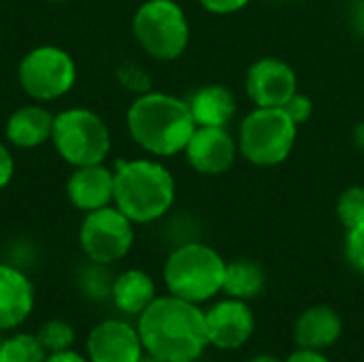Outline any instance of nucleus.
<instances>
[{
	"instance_id": "1",
	"label": "nucleus",
	"mask_w": 364,
	"mask_h": 362,
	"mask_svg": "<svg viewBox=\"0 0 364 362\" xmlns=\"http://www.w3.org/2000/svg\"><path fill=\"white\" fill-rule=\"evenodd\" d=\"M145 354L160 362H196L209 348L200 305L173 294L156 297L136 318Z\"/></svg>"
},
{
	"instance_id": "2",
	"label": "nucleus",
	"mask_w": 364,
	"mask_h": 362,
	"mask_svg": "<svg viewBox=\"0 0 364 362\" xmlns=\"http://www.w3.org/2000/svg\"><path fill=\"white\" fill-rule=\"evenodd\" d=\"M130 139L149 156L173 158L183 154L196 130L188 100L166 92H143L126 111Z\"/></svg>"
},
{
	"instance_id": "3",
	"label": "nucleus",
	"mask_w": 364,
	"mask_h": 362,
	"mask_svg": "<svg viewBox=\"0 0 364 362\" xmlns=\"http://www.w3.org/2000/svg\"><path fill=\"white\" fill-rule=\"evenodd\" d=\"M113 177V205L134 224L158 222L175 205V177L160 160H122L117 162Z\"/></svg>"
},
{
	"instance_id": "4",
	"label": "nucleus",
	"mask_w": 364,
	"mask_h": 362,
	"mask_svg": "<svg viewBox=\"0 0 364 362\" xmlns=\"http://www.w3.org/2000/svg\"><path fill=\"white\" fill-rule=\"evenodd\" d=\"M226 260L218 250L203 241L175 245L162 267V282L168 294L203 305L215 299L224 288Z\"/></svg>"
},
{
	"instance_id": "5",
	"label": "nucleus",
	"mask_w": 364,
	"mask_h": 362,
	"mask_svg": "<svg viewBox=\"0 0 364 362\" xmlns=\"http://www.w3.org/2000/svg\"><path fill=\"white\" fill-rule=\"evenodd\" d=\"M299 137V126L284 107H254L241 122L237 145L239 154L254 166L271 169L284 164Z\"/></svg>"
},
{
	"instance_id": "6",
	"label": "nucleus",
	"mask_w": 364,
	"mask_h": 362,
	"mask_svg": "<svg viewBox=\"0 0 364 362\" xmlns=\"http://www.w3.org/2000/svg\"><path fill=\"white\" fill-rule=\"evenodd\" d=\"M132 34L149 58L173 62L190 45V21L177 0H145L132 15Z\"/></svg>"
},
{
	"instance_id": "7",
	"label": "nucleus",
	"mask_w": 364,
	"mask_h": 362,
	"mask_svg": "<svg viewBox=\"0 0 364 362\" xmlns=\"http://www.w3.org/2000/svg\"><path fill=\"white\" fill-rule=\"evenodd\" d=\"M51 143L58 156L73 169L100 164L111 151V130L96 111L70 107L55 113Z\"/></svg>"
},
{
	"instance_id": "8",
	"label": "nucleus",
	"mask_w": 364,
	"mask_h": 362,
	"mask_svg": "<svg viewBox=\"0 0 364 362\" xmlns=\"http://www.w3.org/2000/svg\"><path fill=\"white\" fill-rule=\"evenodd\" d=\"M17 81L23 94L34 102H51L75 87L77 64L66 49L58 45H38L21 58Z\"/></svg>"
},
{
	"instance_id": "9",
	"label": "nucleus",
	"mask_w": 364,
	"mask_h": 362,
	"mask_svg": "<svg viewBox=\"0 0 364 362\" xmlns=\"http://www.w3.org/2000/svg\"><path fill=\"white\" fill-rule=\"evenodd\" d=\"M134 245V222L115 205L90 211L79 226V247L90 262L115 265L124 260Z\"/></svg>"
},
{
	"instance_id": "10",
	"label": "nucleus",
	"mask_w": 364,
	"mask_h": 362,
	"mask_svg": "<svg viewBox=\"0 0 364 362\" xmlns=\"http://www.w3.org/2000/svg\"><path fill=\"white\" fill-rule=\"evenodd\" d=\"M245 92L254 107H284L299 92L296 70L279 58H260L245 73Z\"/></svg>"
},
{
	"instance_id": "11",
	"label": "nucleus",
	"mask_w": 364,
	"mask_h": 362,
	"mask_svg": "<svg viewBox=\"0 0 364 362\" xmlns=\"http://www.w3.org/2000/svg\"><path fill=\"white\" fill-rule=\"evenodd\" d=\"M183 154L188 164L198 175L218 177L235 166L239 156V145L237 139L228 132V128L196 126Z\"/></svg>"
},
{
	"instance_id": "12",
	"label": "nucleus",
	"mask_w": 364,
	"mask_h": 362,
	"mask_svg": "<svg viewBox=\"0 0 364 362\" xmlns=\"http://www.w3.org/2000/svg\"><path fill=\"white\" fill-rule=\"evenodd\" d=\"M205 322L209 346L226 352L243 348L256 331V318L250 303L230 297L215 301L205 312Z\"/></svg>"
},
{
	"instance_id": "13",
	"label": "nucleus",
	"mask_w": 364,
	"mask_h": 362,
	"mask_svg": "<svg viewBox=\"0 0 364 362\" xmlns=\"http://www.w3.org/2000/svg\"><path fill=\"white\" fill-rule=\"evenodd\" d=\"M143 354L139 329L122 318L98 322L85 339L90 362H139Z\"/></svg>"
},
{
	"instance_id": "14",
	"label": "nucleus",
	"mask_w": 364,
	"mask_h": 362,
	"mask_svg": "<svg viewBox=\"0 0 364 362\" xmlns=\"http://www.w3.org/2000/svg\"><path fill=\"white\" fill-rule=\"evenodd\" d=\"M36 292L23 269L0 262V335L17 331L34 312Z\"/></svg>"
},
{
	"instance_id": "15",
	"label": "nucleus",
	"mask_w": 364,
	"mask_h": 362,
	"mask_svg": "<svg viewBox=\"0 0 364 362\" xmlns=\"http://www.w3.org/2000/svg\"><path fill=\"white\" fill-rule=\"evenodd\" d=\"M113 171L105 166V162L75 166L66 179V196L77 211L90 213L113 205Z\"/></svg>"
},
{
	"instance_id": "16",
	"label": "nucleus",
	"mask_w": 364,
	"mask_h": 362,
	"mask_svg": "<svg viewBox=\"0 0 364 362\" xmlns=\"http://www.w3.org/2000/svg\"><path fill=\"white\" fill-rule=\"evenodd\" d=\"M343 335V320L337 309L328 305H314L305 309L294 322V344L307 350H328Z\"/></svg>"
},
{
	"instance_id": "17",
	"label": "nucleus",
	"mask_w": 364,
	"mask_h": 362,
	"mask_svg": "<svg viewBox=\"0 0 364 362\" xmlns=\"http://www.w3.org/2000/svg\"><path fill=\"white\" fill-rule=\"evenodd\" d=\"M53 117L55 113H51L41 102L23 105L9 115L4 126V137L9 145L17 149H36L47 141H51Z\"/></svg>"
},
{
	"instance_id": "18",
	"label": "nucleus",
	"mask_w": 364,
	"mask_h": 362,
	"mask_svg": "<svg viewBox=\"0 0 364 362\" xmlns=\"http://www.w3.org/2000/svg\"><path fill=\"white\" fill-rule=\"evenodd\" d=\"M158 297L156 282L143 269H126L113 277L111 286V303L124 316L139 318Z\"/></svg>"
},
{
	"instance_id": "19",
	"label": "nucleus",
	"mask_w": 364,
	"mask_h": 362,
	"mask_svg": "<svg viewBox=\"0 0 364 362\" xmlns=\"http://www.w3.org/2000/svg\"><path fill=\"white\" fill-rule=\"evenodd\" d=\"M188 105L196 126L228 128L230 119L237 113V98L222 83H209L198 87L188 100Z\"/></svg>"
},
{
	"instance_id": "20",
	"label": "nucleus",
	"mask_w": 364,
	"mask_h": 362,
	"mask_svg": "<svg viewBox=\"0 0 364 362\" xmlns=\"http://www.w3.org/2000/svg\"><path fill=\"white\" fill-rule=\"evenodd\" d=\"M267 288V273L260 262L250 258H237L226 262L224 288L222 292L230 299L239 301H254Z\"/></svg>"
},
{
	"instance_id": "21",
	"label": "nucleus",
	"mask_w": 364,
	"mask_h": 362,
	"mask_svg": "<svg viewBox=\"0 0 364 362\" xmlns=\"http://www.w3.org/2000/svg\"><path fill=\"white\" fill-rule=\"evenodd\" d=\"M47 350L38 341L36 333H17L0 341V362H45Z\"/></svg>"
},
{
	"instance_id": "22",
	"label": "nucleus",
	"mask_w": 364,
	"mask_h": 362,
	"mask_svg": "<svg viewBox=\"0 0 364 362\" xmlns=\"http://www.w3.org/2000/svg\"><path fill=\"white\" fill-rule=\"evenodd\" d=\"M77 286L79 292L92 301V303H102L111 299V286H113V275L109 273L107 265H96L90 262L79 271L77 275Z\"/></svg>"
},
{
	"instance_id": "23",
	"label": "nucleus",
	"mask_w": 364,
	"mask_h": 362,
	"mask_svg": "<svg viewBox=\"0 0 364 362\" xmlns=\"http://www.w3.org/2000/svg\"><path fill=\"white\" fill-rule=\"evenodd\" d=\"M36 337L43 344V348L47 350V354L70 350L77 339L75 329L66 320H58V318L43 322L36 331Z\"/></svg>"
},
{
	"instance_id": "24",
	"label": "nucleus",
	"mask_w": 364,
	"mask_h": 362,
	"mask_svg": "<svg viewBox=\"0 0 364 362\" xmlns=\"http://www.w3.org/2000/svg\"><path fill=\"white\" fill-rule=\"evenodd\" d=\"M337 220L346 230L364 224V186H350L337 198Z\"/></svg>"
},
{
	"instance_id": "25",
	"label": "nucleus",
	"mask_w": 364,
	"mask_h": 362,
	"mask_svg": "<svg viewBox=\"0 0 364 362\" xmlns=\"http://www.w3.org/2000/svg\"><path fill=\"white\" fill-rule=\"evenodd\" d=\"M117 81H119L126 90L136 92V94H143V92H149V90H151V79H149V75H147L143 68L134 66V64H122V66L117 68Z\"/></svg>"
},
{
	"instance_id": "26",
	"label": "nucleus",
	"mask_w": 364,
	"mask_h": 362,
	"mask_svg": "<svg viewBox=\"0 0 364 362\" xmlns=\"http://www.w3.org/2000/svg\"><path fill=\"white\" fill-rule=\"evenodd\" d=\"M346 258L356 273L364 275V224L346 230Z\"/></svg>"
},
{
	"instance_id": "27",
	"label": "nucleus",
	"mask_w": 364,
	"mask_h": 362,
	"mask_svg": "<svg viewBox=\"0 0 364 362\" xmlns=\"http://www.w3.org/2000/svg\"><path fill=\"white\" fill-rule=\"evenodd\" d=\"M284 111L290 115V119H292L296 126H303V124L309 122L311 115H314V100H311L307 94L296 92V94L284 105Z\"/></svg>"
},
{
	"instance_id": "28",
	"label": "nucleus",
	"mask_w": 364,
	"mask_h": 362,
	"mask_svg": "<svg viewBox=\"0 0 364 362\" xmlns=\"http://www.w3.org/2000/svg\"><path fill=\"white\" fill-rule=\"evenodd\" d=\"M207 13L213 15H232L245 9L252 0H196Z\"/></svg>"
},
{
	"instance_id": "29",
	"label": "nucleus",
	"mask_w": 364,
	"mask_h": 362,
	"mask_svg": "<svg viewBox=\"0 0 364 362\" xmlns=\"http://www.w3.org/2000/svg\"><path fill=\"white\" fill-rule=\"evenodd\" d=\"M15 177V158L11 149L0 141V190H4Z\"/></svg>"
},
{
	"instance_id": "30",
	"label": "nucleus",
	"mask_w": 364,
	"mask_h": 362,
	"mask_svg": "<svg viewBox=\"0 0 364 362\" xmlns=\"http://www.w3.org/2000/svg\"><path fill=\"white\" fill-rule=\"evenodd\" d=\"M284 362H333L324 352L320 350H307V348H296Z\"/></svg>"
},
{
	"instance_id": "31",
	"label": "nucleus",
	"mask_w": 364,
	"mask_h": 362,
	"mask_svg": "<svg viewBox=\"0 0 364 362\" xmlns=\"http://www.w3.org/2000/svg\"><path fill=\"white\" fill-rule=\"evenodd\" d=\"M45 362H90V361H87V356H83L81 352H75V350L70 348V350H64V352L47 354Z\"/></svg>"
},
{
	"instance_id": "32",
	"label": "nucleus",
	"mask_w": 364,
	"mask_h": 362,
	"mask_svg": "<svg viewBox=\"0 0 364 362\" xmlns=\"http://www.w3.org/2000/svg\"><path fill=\"white\" fill-rule=\"evenodd\" d=\"M352 23L356 28V32L364 36V0H358V4L352 11Z\"/></svg>"
},
{
	"instance_id": "33",
	"label": "nucleus",
	"mask_w": 364,
	"mask_h": 362,
	"mask_svg": "<svg viewBox=\"0 0 364 362\" xmlns=\"http://www.w3.org/2000/svg\"><path fill=\"white\" fill-rule=\"evenodd\" d=\"M354 145H356L360 151H364V122H360V124L354 128Z\"/></svg>"
},
{
	"instance_id": "34",
	"label": "nucleus",
	"mask_w": 364,
	"mask_h": 362,
	"mask_svg": "<svg viewBox=\"0 0 364 362\" xmlns=\"http://www.w3.org/2000/svg\"><path fill=\"white\" fill-rule=\"evenodd\" d=\"M247 362H284L279 361V358H275V356H271V354H260V356H254L252 361Z\"/></svg>"
},
{
	"instance_id": "35",
	"label": "nucleus",
	"mask_w": 364,
	"mask_h": 362,
	"mask_svg": "<svg viewBox=\"0 0 364 362\" xmlns=\"http://www.w3.org/2000/svg\"><path fill=\"white\" fill-rule=\"evenodd\" d=\"M139 362H160V361H156V358H154V356H149V354H143Z\"/></svg>"
},
{
	"instance_id": "36",
	"label": "nucleus",
	"mask_w": 364,
	"mask_h": 362,
	"mask_svg": "<svg viewBox=\"0 0 364 362\" xmlns=\"http://www.w3.org/2000/svg\"><path fill=\"white\" fill-rule=\"evenodd\" d=\"M47 2H68V0H47Z\"/></svg>"
},
{
	"instance_id": "37",
	"label": "nucleus",
	"mask_w": 364,
	"mask_h": 362,
	"mask_svg": "<svg viewBox=\"0 0 364 362\" xmlns=\"http://www.w3.org/2000/svg\"><path fill=\"white\" fill-rule=\"evenodd\" d=\"M0 341H2V337H0Z\"/></svg>"
}]
</instances>
